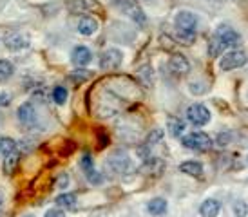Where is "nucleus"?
<instances>
[{
  "instance_id": "1",
  "label": "nucleus",
  "mask_w": 248,
  "mask_h": 217,
  "mask_svg": "<svg viewBox=\"0 0 248 217\" xmlns=\"http://www.w3.org/2000/svg\"><path fill=\"white\" fill-rule=\"evenodd\" d=\"M239 44H241V36H239V33H235L230 26L221 24V26L216 29L212 40H210V44H208V54H210L212 58H216V56H219L225 49L237 47Z\"/></svg>"
},
{
  "instance_id": "2",
  "label": "nucleus",
  "mask_w": 248,
  "mask_h": 217,
  "mask_svg": "<svg viewBox=\"0 0 248 217\" xmlns=\"http://www.w3.org/2000/svg\"><path fill=\"white\" fill-rule=\"evenodd\" d=\"M176 31L183 38V42H192L196 27H198V15L192 11H179L174 18Z\"/></svg>"
},
{
  "instance_id": "3",
  "label": "nucleus",
  "mask_w": 248,
  "mask_h": 217,
  "mask_svg": "<svg viewBox=\"0 0 248 217\" xmlns=\"http://www.w3.org/2000/svg\"><path fill=\"white\" fill-rule=\"evenodd\" d=\"M183 147L190 150H196V152H207V150L212 149V140L210 136L205 134V132H190V134L183 136Z\"/></svg>"
},
{
  "instance_id": "4",
  "label": "nucleus",
  "mask_w": 248,
  "mask_h": 217,
  "mask_svg": "<svg viewBox=\"0 0 248 217\" xmlns=\"http://www.w3.org/2000/svg\"><path fill=\"white\" fill-rule=\"evenodd\" d=\"M110 2H112L122 13H125L127 16H131L138 26H143L145 22H147V16H145L143 9L140 7L138 0H110Z\"/></svg>"
},
{
  "instance_id": "5",
  "label": "nucleus",
  "mask_w": 248,
  "mask_h": 217,
  "mask_svg": "<svg viewBox=\"0 0 248 217\" xmlns=\"http://www.w3.org/2000/svg\"><path fill=\"white\" fill-rule=\"evenodd\" d=\"M247 62H248V56L245 51L232 49V51H228V53L221 58L219 67H221V71H234V69L243 67Z\"/></svg>"
},
{
  "instance_id": "6",
  "label": "nucleus",
  "mask_w": 248,
  "mask_h": 217,
  "mask_svg": "<svg viewBox=\"0 0 248 217\" xmlns=\"http://www.w3.org/2000/svg\"><path fill=\"white\" fill-rule=\"evenodd\" d=\"M186 120L196 127H203L210 122V110L203 103H194L186 110Z\"/></svg>"
},
{
  "instance_id": "7",
  "label": "nucleus",
  "mask_w": 248,
  "mask_h": 217,
  "mask_svg": "<svg viewBox=\"0 0 248 217\" xmlns=\"http://www.w3.org/2000/svg\"><path fill=\"white\" fill-rule=\"evenodd\" d=\"M124 60V53L120 49H107L102 56H100V69L104 71H114L122 65Z\"/></svg>"
},
{
  "instance_id": "8",
  "label": "nucleus",
  "mask_w": 248,
  "mask_h": 217,
  "mask_svg": "<svg viewBox=\"0 0 248 217\" xmlns=\"http://www.w3.org/2000/svg\"><path fill=\"white\" fill-rule=\"evenodd\" d=\"M4 46L9 51H22L29 47V38L20 33H9L7 36H4Z\"/></svg>"
},
{
  "instance_id": "9",
  "label": "nucleus",
  "mask_w": 248,
  "mask_h": 217,
  "mask_svg": "<svg viewBox=\"0 0 248 217\" xmlns=\"http://www.w3.org/2000/svg\"><path fill=\"white\" fill-rule=\"evenodd\" d=\"M71 60L75 65L78 67H85V65H89L91 60H93V53H91L89 47H85V46H78V47L73 49V53H71Z\"/></svg>"
},
{
  "instance_id": "10",
  "label": "nucleus",
  "mask_w": 248,
  "mask_h": 217,
  "mask_svg": "<svg viewBox=\"0 0 248 217\" xmlns=\"http://www.w3.org/2000/svg\"><path fill=\"white\" fill-rule=\"evenodd\" d=\"M18 120H20L22 125H26V127H31V125H35L36 123V110L33 107V103H22L20 107H18Z\"/></svg>"
},
{
  "instance_id": "11",
  "label": "nucleus",
  "mask_w": 248,
  "mask_h": 217,
  "mask_svg": "<svg viewBox=\"0 0 248 217\" xmlns=\"http://www.w3.org/2000/svg\"><path fill=\"white\" fill-rule=\"evenodd\" d=\"M169 67H170V71L176 73V75H185V73L190 71V62L186 60L183 54L178 53V54H172V56H170Z\"/></svg>"
},
{
  "instance_id": "12",
  "label": "nucleus",
  "mask_w": 248,
  "mask_h": 217,
  "mask_svg": "<svg viewBox=\"0 0 248 217\" xmlns=\"http://www.w3.org/2000/svg\"><path fill=\"white\" fill-rule=\"evenodd\" d=\"M69 9L73 13H87L91 9H100L94 0H71Z\"/></svg>"
},
{
  "instance_id": "13",
  "label": "nucleus",
  "mask_w": 248,
  "mask_h": 217,
  "mask_svg": "<svg viewBox=\"0 0 248 217\" xmlns=\"http://www.w3.org/2000/svg\"><path fill=\"white\" fill-rule=\"evenodd\" d=\"M98 29V22L93 18V16H83L82 20L78 22V33L83 34V36H91L94 34Z\"/></svg>"
},
{
  "instance_id": "14",
  "label": "nucleus",
  "mask_w": 248,
  "mask_h": 217,
  "mask_svg": "<svg viewBox=\"0 0 248 217\" xmlns=\"http://www.w3.org/2000/svg\"><path fill=\"white\" fill-rule=\"evenodd\" d=\"M219 210H221V203L217 199H207L200 206V214L203 217H217Z\"/></svg>"
},
{
  "instance_id": "15",
  "label": "nucleus",
  "mask_w": 248,
  "mask_h": 217,
  "mask_svg": "<svg viewBox=\"0 0 248 217\" xmlns=\"http://www.w3.org/2000/svg\"><path fill=\"white\" fill-rule=\"evenodd\" d=\"M147 210L151 216H156V217H161L167 214V201L163 197H156V199H152L151 203L147 204Z\"/></svg>"
},
{
  "instance_id": "16",
  "label": "nucleus",
  "mask_w": 248,
  "mask_h": 217,
  "mask_svg": "<svg viewBox=\"0 0 248 217\" xmlns=\"http://www.w3.org/2000/svg\"><path fill=\"white\" fill-rule=\"evenodd\" d=\"M179 170L183 172V174H188V176L192 177H200L203 174V167H201V163L198 161H185L179 165Z\"/></svg>"
},
{
  "instance_id": "17",
  "label": "nucleus",
  "mask_w": 248,
  "mask_h": 217,
  "mask_svg": "<svg viewBox=\"0 0 248 217\" xmlns=\"http://www.w3.org/2000/svg\"><path fill=\"white\" fill-rule=\"evenodd\" d=\"M4 157H6V159H4V174L11 176L15 170H16V167H18L20 154L15 150V152H11V154H7V156H4Z\"/></svg>"
},
{
  "instance_id": "18",
  "label": "nucleus",
  "mask_w": 248,
  "mask_h": 217,
  "mask_svg": "<svg viewBox=\"0 0 248 217\" xmlns=\"http://www.w3.org/2000/svg\"><path fill=\"white\" fill-rule=\"evenodd\" d=\"M56 204L62 206V208H75L76 206V196L75 194H60L56 197Z\"/></svg>"
},
{
  "instance_id": "19",
  "label": "nucleus",
  "mask_w": 248,
  "mask_h": 217,
  "mask_svg": "<svg viewBox=\"0 0 248 217\" xmlns=\"http://www.w3.org/2000/svg\"><path fill=\"white\" fill-rule=\"evenodd\" d=\"M183 130H185V123L178 120V118H172V120H169V132L172 138H179V136L183 134Z\"/></svg>"
},
{
  "instance_id": "20",
  "label": "nucleus",
  "mask_w": 248,
  "mask_h": 217,
  "mask_svg": "<svg viewBox=\"0 0 248 217\" xmlns=\"http://www.w3.org/2000/svg\"><path fill=\"white\" fill-rule=\"evenodd\" d=\"M13 73H15V67H13V63H11V62L0 60V83L9 80V78L13 76Z\"/></svg>"
},
{
  "instance_id": "21",
  "label": "nucleus",
  "mask_w": 248,
  "mask_h": 217,
  "mask_svg": "<svg viewBox=\"0 0 248 217\" xmlns=\"http://www.w3.org/2000/svg\"><path fill=\"white\" fill-rule=\"evenodd\" d=\"M16 150V143L11 138H0V156H7Z\"/></svg>"
},
{
  "instance_id": "22",
  "label": "nucleus",
  "mask_w": 248,
  "mask_h": 217,
  "mask_svg": "<svg viewBox=\"0 0 248 217\" xmlns=\"http://www.w3.org/2000/svg\"><path fill=\"white\" fill-rule=\"evenodd\" d=\"M53 100H55L58 105H63L65 100H67V89L62 87V85H56L53 89Z\"/></svg>"
},
{
  "instance_id": "23",
  "label": "nucleus",
  "mask_w": 248,
  "mask_h": 217,
  "mask_svg": "<svg viewBox=\"0 0 248 217\" xmlns=\"http://www.w3.org/2000/svg\"><path fill=\"white\" fill-rule=\"evenodd\" d=\"M85 176H87V179H89V183H93V185H100L102 181H104L102 174H98V172L94 169L85 170Z\"/></svg>"
},
{
  "instance_id": "24",
  "label": "nucleus",
  "mask_w": 248,
  "mask_h": 217,
  "mask_svg": "<svg viewBox=\"0 0 248 217\" xmlns=\"http://www.w3.org/2000/svg\"><path fill=\"white\" fill-rule=\"evenodd\" d=\"M234 212L237 217H247L248 216V204L245 201H235Z\"/></svg>"
},
{
  "instance_id": "25",
  "label": "nucleus",
  "mask_w": 248,
  "mask_h": 217,
  "mask_svg": "<svg viewBox=\"0 0 248 217\" xmlns=\"http://www.w3.org/2000/svg\"><path fill=\"white\" fill-rule=\"evenodd\" d=\"M161 138H163V130L156 129V130H152L151 136L147 138V143H149V145H152V143H156V141H161Z\"/></svg>"
},
{
  "instance_id": "26",
  "label": "nucleus",
  "mask_w": 248,
  "mask_h": 217,
  "mask_svg": "<svg viewBox=\"0 0 248 217\" xmlns=\"http://www.w3.org/2000/svg\"><path fill=\"white\" fill-rule=\"evenodd\" d=\"M228 141H230V132H223V134H219V138H217V145H219V147H227Z\"/></svg>"
},
{
  "instance_id": "27",
  "label": "nucleus",
  "mask_w": 248,
  "mask_h": 217,
  "mask_svg": "<svg viewBox=\"0 0 248 217\" xmlns=\"http://www.w3.org/2000/svg\"><path fill=\"white\" fill-rule=\"evenodd\" d=\"M82 169L83 170H91V169H93V157H91L89 154H85V156L82 157Z\"/></svg>"
},
{
  "instance_id": "28",
  "label": "nucleus",
  "mask_w": 248,
  "mask_h": 217,
  "mask_svg": "<svg viewBox=\"0 0 248 217\" xmlns=\"http://www.w3.org/2000/svg\"><path fill=\"white\" fill-rule=\"evenodd\" d=\"M11 103V94L9 93H0V107H7Z\"/></svg>"
},
{
  "instance_id": "29",
  "label": "nucleus",
  "mask_w": 248,
  "mask_h": 217,
  "mask_svg": "<svg viewBox=\"0 0 248 217\" xmlns=\"http://www.w3.org/2000/svg\"><path fill=\"white\" fill-rule=\"evenodd\" d=\"M46 217H65V214H63L60 208H53V210H49L47 214H46Z\"/></svg>"
},
{
  "instance_id": "30",
  "label": "nucleus",
  "mask_w": 248,
  "mask_h": 217,
  "mask_svg": "<svg viewBox=\"0 0 248 217\" xmlns=\"http://www.w3.org/2000/svg\"><path fill=\"white\" fill-rule=\"evenodd\" d=\"M65 185H67V176L63 174V176L60 177V186H62V188H65Z\"/></svg>"
},
{
  "instance_id": "31",
  "label": "nucleus",
  "mask_w": 248,
  "mask_h": 217,
  "mask_svg": "<svg viewBox=\"0 0 248 217\" xmlns=\"http://www.w3.org/2000/svg\"><path fill=\"white\" fill-rule=\"evenodd\" d=\"M2 204H4V199H2V196H0V208H2Z\"/></svg>"
},
{
  "instance_id": "32",
  "label": "nucleus",
  "mask_w": 248,
  "mask_h": 217,
  "mask_svg": "<svg viewBox=\"0 0 248 217\" xmlns=\"http://www.w3.org/2000/svg\"><path fill=\"white\" fill-rule=\"evenodd\" d=\"M26 217H33V216H26Z\"/></svg>"
}]
</instances>
